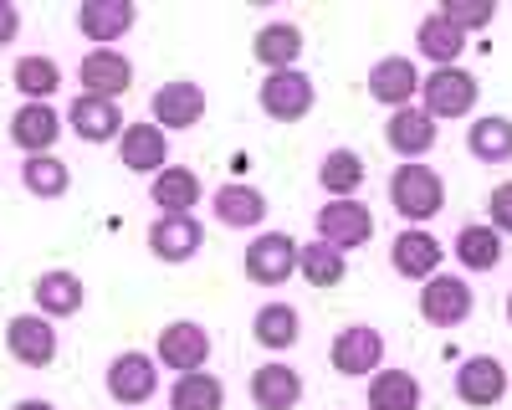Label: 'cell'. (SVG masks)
Wrapping results in <instances>:
<instances>
[{
  "label": "cell",
  "mask_w": 512,
  "mask_h": 410,
  "mask_svg": "<svg viewBox=\"0 0 512 410\" xmlns=\"http://www.w3.org/2000/svg\"><path fill=\"white\" fill-rule=\"evenodd\" d=\"M139 21L134 0H88V6H77V31L98 41V47H113L118 36H128Z\"/></svg>",
  "instance_id": "d6986e66"
},
{
  "label": "cell",
  "mask_w": 512,
  "mask_h": 410,
  "mask_svg": "<svg viewBox=\"0 0 512 410\" xmlns=\"http://www.w3.org/2000/svg\"><path fill=\"white\" fill-rule=\"evenodd\" d=\"M420 93V67L410 57H379L369 67V98L384 108H410V98Z\"/></svg>",
  "instance_id": "ac0fdd59"
},
{
  "label": "cell",
  "mask_w": 512,
  "mask_h": 410,
  "mask_svg": "<svg viewBox=\"0 0 512 410\" xmlns=\"http://www.w3.org/2000/svg\"><path fill=\"white\" fill-rule=\"evenodd\" d=\"M456 262L466 272H492L502 262V236L492 226H461L456 231Z\"/></svg>",
  "instance_id": "d6a6232c"
},
{
  "label": "cell",
  "mask_w": 512,
  "mask_h": 410,
  "mask_svg": "<svg viewBox=\"0 0 512 410\" xmlns=\"http://www.w3.org/2000/svg\"><path fill=\"white\" fill-rule=\"evenodd\" d=\"M154 390H159V359H154V354L123 349V354L108 364V395H113L123 410H144V400H154Z\"/></svg>",
  "instance_id": "5b68a950"
},
{
  "label": "cell",
  "mask_w": 512,
  "mask_h": 410,
  "mask_svg": "<svg viewBox=\"0 0 512 410\" xmlns=\"http://www.w3.org/2000/svg\"><path fill=\"white\" fill-rule=\"evenodd\" d=\"M318 185L328 190V200H354L359 185H364V159H359L354 149H333V154H323V164H318Z\"/></svg>",
  "instance_id": "f1b7e54d"
},
{
  "label": "cell",
  "mask_w": 512,
  "mask_h": 410,
  "mask_svg": "<svg viewBox=\"0 0 512 410\" xmlns=\"http://www.w3.org/2000/svg\"><path fill=\"white\" fill-rule=\"evenodd\" d=\"M303 400V375H297L292 364H256L251 375V405L262 410H292Z\"/></svg>",
  "instance_id": "d4e9b609"
},
{
  "label": "cell",
  "mask_w": 512,
  "mask_h": 410,
  "mask_svg": "<svg viewBox=\"0 0 512 410\" xmlns=\"http://www.w3.org/2000/svg\"><path fill=\"white\" fill-rule=\"evenodd\" d=\"M297 272L313 287H338L349 277V262H344V252H333L328 241H308V246H297Z\"/></svg>",
  "instance_id": "836d02e7"
},
{
  "label": "cell",
  "mask_w": 512,
  "mask_h": 410,
  "mask_svg": "<svg viewBox=\"0 0 512 410\" xmlns=\"http://www.w3.org/2000/svg\"><path fill=\"white\" fill-rule=\"evenodd\" d=\"M57 134H62V113L52 103H21L11 113V144L26 154H52Z\"/></svg>",
  "instance_id": "44dd1931"
},
{
  "label": "cell",
  "mask_w": 512,
  "mask_h": 410,
  "mask_svg": "<svg viewBox=\"0 0 512 410\" xmlns=\"http://www.w3.org/2000/svg\"><path fill=\"white\" fill-rule=\"evenodd\" d=\"M149 200L159 205V216H190L200 205V175L185 170V164H164V170L154 175Z\"/></svg>",
  "instance_id": "cb8c5ba5"
},
{
  "label": "cell",
  "mask_w": 512,
  "mask_h": 410,
  "mask_svg": "<svg viewBox=\"0 0 512 410\" xmlns=\"http://www.w3.org/2000/svg\"><path fill=\"white\" fill-rule=\"evenodd\" d=\"M415 47H420V57L425 62H436V67H456V57H461V47H466V31H456L441 11H431L420 21V31H415Z\"/></svg>",
  "instance_id": "83f0119b"
},
{
  "label": "cell",
  "mask_w": 512,
  "mask_h": 410,
  "mask_svg": "<svg viewBox=\"0 0 512 410\" xmlns=\"http://www.w3.org/2000/svg\"><path fill=\"white\" fill-rule=\"evenodd\" d=\"M487 216H492L487 226H492L497 236H512V180L497 185V190L487 195Z\"/></svg>",
  "instance_id": "74e56055"
},
{
  "label": "cell",
  "mask_w": 512,
  "mask_h": 410,
  "mask_svg": "<svg viewBox=\"0 0 512 410\" xmlns=\"http://www.w3.org/2000/svg\"><path fill=\"white\" fill-rule=\"evenodd\" d=\"M374 236V216L364 200H328L318 211V241H328L333 252H354Z\"/></svg>",
  "instance_id": "9c48e42d"
},
{
  "label": "cell",
  "mask_w": 512,
  "mask_h": 410,
  "mask_svg": "<svg viewBox=\"0 0 512 410\" xmlns=\"http://www.w3.org/2000/svg\"><path fill=\"white\" fill-rule=\"evenodd\" d=\"M262 113L267 118H277V123H297V118H308L313 113V103H318V88H313V77L308 72H297V67H287V72H267L262 77Z\"/></svg>",
  "instance_id": "277c9868"
},
{
  "label": "cell",
  "mask_w": 512,
  "mask_h": 410,
  "mask_svg": "<svg viewBox=\"0 0 512 410\" xmlns=\"http://www.w3.org/2000/svg\"><path fill=\"white\" fill-rule=\"evenodd\" d=\"M77 77H82V93L118 103L128 88H134V62H128L118 47H93L88 57H82V72Z\"/></svg>",
  "instance_id": "4fadbf2b"
},
{
  "label": "cell",
  "mask_w": 512,
  "mask_h": 410,
  "mask_svg": "<svg viewBox=\"0 0 512 410\" xmlns=\"http://www.w3.org/2000/svg\"><path fill=\"white\" fill-rule=\"evenodd\" d=\"M456 395H461V405H497L502 395H507V369H502V359H492V354H472L461 369H456Z\"/></svg>",
  "instance_id": "ffe728a7"
},
{
  "label": "cell",
  "mask_w": 512,
  "mask_h": 410,
  "mask_svg": "<svg viewBox=\"0 0 512 410\" xmlns=\"http://www.w3.org/2000/svg\"><path fill=\"white\" fill-rule=\"evenodd\" d=\"M11 410H57L52 400H21V405H11Z\"/></svg>",
  "instance_id": "ab89813d"
},
{
  "label": "cell",
  "mask_w": 512,
  "mask_h": 410,
  "mask_svg": "<svg viewBox=\"0 0 512 410\" xmlns=\"http://www.w3.org/2000/svg\"><path fill=\"white\" fill-rule=\"evenodd\" d=\"M154 359L169 364L175 375H195V369L210 359V334H205L200 323H190V318H175V323H164V328H159Z\"/></svg>",
  "instance_id": "8992f818"
},
{
  "label": "cell",
  "mask_w": 512,
  "mask_h": 410,
  "mask_svg": "<svg viewBox=\"0 0 512 410\" xmlns=\"http://www.w3.org/2000/svg\"><path fill=\"white\" fill-rule=\"evenodd\" d=\"M507 323H512V298H507Z\"/></svg>",
  "instance_id": "60d3db41"
},
{
  "label": "cell",
  "mask_w": 512,
  "mask_h": 410,
  "mask_svg": "<svg viewBox=\"0 0 512 410\" xmlns=\"http://www.w3.org/2000/svg\"><path fill=\"white\" fill-rule=\"evenodd\" d=\"M441 257H446V246L425 231V226H405V231L390 241V262H395V272L410 277V282H431V277L441 272Z\"/></svg>",
  "instance_id": "9a60e30c"
},
{
  "label": "cell",
  "mask_w": 512,
  "mask_h": 410,
  "mask_svg": "<svg viewBox=\"0 0 512 410\" xmlns=\"http://www.w3.org/2000/svg\"><path fill=\"white\" fill-rule=\"evenodd\" d=\"M200 246H205V226L195 216H159L149 226V252L169 267H185L200 257Z\"/></svg>",
  "instance_id": "2e32d148"
},
{
  "label": "cell",
  "mask_w": 512,
  "mask_h": 410,
  "mask_svg": "<svg viewBox=\"0 0 512 410\" xmlns=\"http://www.w3.org/2000/svg\"><path fill=\"white\" fill-rule=\"evenodd\" d=\"M251 334H256V344H262V349L282 354V349H292L297 339H303V313H297L292 303H267V308H256Z\"/></svg>",
  "instance_id": "4316f807"
},
{
  "label": "cell",
  "mask_w": 512,
  "mask_h": 410,
  "mask_svg": "<svg viewBox=\"0 0 512 410\" xmlns=\"http://www.w3.org/2000/svg\"><path fill=\"white\" fill-rule=\"evenodd\" d=\"M436 134H441V123L425 113V108H395L390 123H384V144H390L405 164H420V154H431L436 149Z\"/></svg>",
  "instance_id": "8fae6325"
},
{
  "label": "cell",
  "mask_w": 512,
  "mask_h": 410,
  "mask_svg": "<svg viewBox=\"0 0 512 410\" xmlns=\"http://www.w3.org/2000/svg\"><path fill=\"white\" fill-rule=\"evenodd\" d=\"M241 267L256 287H282L297 272V241L287 231H256V241H246Z\"/></svg>",
  "instance_id": "3957f363"
},
{
  "label": "cell",
  "mask_w": 512,
  "mask_h": 410,
  "mask_svg": "<svg viewBox=\"0 0 512 410\" xmlns=\"http://www.w3.org/2000/svg\"><path fill=\"white\" fill-rule=\"evenodd\" d=\"M472 282H461L451 272H436L431 282L420 287V318L425 323H436V328H456L472 318Z\"/></svg>",
  "instance_id": "52a82bcc"
},
{
  "label": "cell",
  "mask_w": 512,
  "mask_h": 410,
  "mask_svg": "<svg viewBox=\"0 0 512 410\" xmlns=\"http://www.w3.org/2000/svg\"><path fill=\"white\" fill-rule=\"evenodd\" d=\"M420 108L441 118H466L477 108V77L461 72V67H436L431 77H420Z\"/></svg>",
  "instance_id": "7a4b0ae2"
},
{
  "label": "cell",
  "mask_w": 512,
  "mask_h": 410,
  "mask_svg": "<svg viewBox=\"0 0 512 410\" xmlns=\"http://www.w3.org/2000/svg\"><path fill=\"white\" fill-rule=\"evenodd\" d=\"M149 113H154V123L169 134H185V129H195V123L205 118V88L200 82H190V77H175V82H164V88L149 98Z\"/></svg>",
  "instance_id": "ba28073f"
},
{
  "label": "cell",
  "mask_w": 512,
  "mask_h": 410,
  "mask_svg": "<svg viewBox=\"0 0 512 410\" xmlns=\"http://www.w3.org/2000/svg\"><path fill=\"white\" fill-rule=\"evenodd\" d=\"M456 31H482L492 16H497V6H487V0H441V6H436Z\"/></svg>",
  "instance_id": "8d00e7d4"
},
{
  "label": "cell",
  "mask_w": 512,
  "mask_h": 410,
  "mask_svg": "<svg viewBox=\"0 0 512 410\" xmlns=\"http://www.w3.org/2000/svg\"><path fill=\"white\" fill-rule=\"evenodd\" d=\"M11 82H16V93H21L26 103H52L57 82H62V67H57L52 57H21V62L11 67Z\"/></svg>",
  "instance_id": "e575fe53"
},
{
  "label": "cell",
  "mask_w": 512,
  "mask_h": 410,
  "mask_svg": "<svg viewBox=\"0 0 512 410\" xmlns=\"http://www.w3.org/2000/svg\"><path fill=\"white\" fill-rule=\"evenodd\" d=\"M31 298H36V313L41 318H72L82 308V298H88V287H82L77 272H41L36 287H31Z\"/></svg>",
  "instance_id": "603a6c76"
},
{
  "label": "cell",
  "mask_w": 512,
  "mask_h": 410,
  "mask_svg": "<svg viewBox=\"0 0 512 410\" xmlns=\"http://www.w3.org/2000/svg\"><path fill=\"white\" fill-rule=\"evenodd\" d=\"M118 159H123V170L128 175H159L164 170V159H169V139L164 129L149 118V123H128L123 139H118Z\"/></svg>",
  "instance_id": "e0dca14e"
},
{
  "label": "cell",
  "mask_w": 512,
  "mask_h": 410,
  "mask_svg": "<svg viewBox=\"0 0 512 410\" xmlns=\"http://www.w3.org/2000/svg\"><path fill=\"white\" fill-rule=\"evenodd\" d=\"M6 349L16 354V364L26 369H47L57 359V323L41 313H21L6 323Z\"/></svg>",
  "instance_id": "30bf717a"
},
{
  "label": "cell",
  "mask_w": 512,
  "mask_h": 410,
  "mask_svg": "<svg viewBox=\"0 0 512 410\" xmlns=\"http://www.w3.org/2000/svg\"><path fill=\"white\" fill-rule=\"evenodd\" d=\"M16 31H21V11L11 6V0H0V47L16 41Z\"/></svg>",
  "instance_id": "f35d334b"
},
{
  "label": "cell",
  "mask_w": 512,
  "mask_h": 410,
  "mask_svg": "<svg viewBox=\"0 0 512 410\" xmlns=\"http://www.w3.org/2000/svg\"><path fill=\"white\" fill-rule=\"evenodd\" d=\"M466 149H472L477 164H502V159H512V118H502V113L477 118L472 134H466Z\"/></svg>",
  "instance_id": "1f68e13d"
},
{
  "label": "cell",
  "mask_w": 512,
  "mask_h": 410,
  "mask_svg": "<svg viewBox=\"0 0 512 410\" xmlns=\"http://www.w3.org/2000/svg\"><path fill=\"white\" fill-rule=\"evenodd\" d=\"M328 359H333L338 375H349V380H359V375H379V364H384V339H379V328H369V323L344 328V334L333 339Z\"/></svg>",
  "instance_id": "7c38bea8"
},
{
  "label": "cell",
  "mask_w": 512,
  "mask_h": 410,
  "mask_svg": "<svg viewBox=\"0 0 512 410\" xmlns=\"http://www.w3.org/2000/svg\"><path fill=\"white\" fill-rule=\"evenodd\" d=\"M369 410H420V380L410 369H379L369 380Z\"/></svg>",
  "instance_id": "f546056e"
},
{
  "label": "cell",
  "mask_w": 512,
  "mask_h": 410,
  "mask_svg": "<svg viewBox=\"0 0 512 410\" xmlns=\"http://www.w3.org/2000/svg\"><path fill=\"white\" fill-rule=\"evenodd\" d=\"M210 205H216V221L226 231H256V226L267 221V195L256 190V185H241V180L221 185Z\"/></svg>",
  "instance_id": "7402d4cb"
},
{
  "label": "cell",
  "mask_w": 512,
  "mask_h": 410,
  "mask_svg": "<svg viewBox=\"0 0 512 410\" xmlns=\"http://www.w3.org/2000/svg\"><path fill=\"white\" fill-rule=\"evenodd\" d=\"M169 405H175V410H221L226 405V385L216 375H205V369H195V375H180L175 380Z\"/></svg>",
  "instance_id": "d590c367"
},
{
  "label": "cell",
  "mask_w": 512,
  "mask_h": 410,
  "mask_svg": "<svg viewBox=\"0 0 512 410\" xmlns=\"http://www.w3.org/2000/svg\"><path fill=\"white\" fill-rule=\"evenodd\" d=\"M21 185H26L36 200H62L67 185H72V170H67L57 154H26V164H21Z\"/></svg>",
  "instance_id": "4dcf8cb0"
},
{
  "label": "cell",
  "mask_w": 512,
  "mask_h": 410,
  "mask_svg": "<svg viewBox=\"0 0 512 410\" xmlns=\"http://www.w3.org/2000/svg\"><path fill=\"white\" fill-rule=\"evenodd\" d=\"M390 205L410 226H425L431 216L446 211V180L431 170V164H400V170L390 175Z\"/></svg>",
  "instance_id": "6da1fadb"
},
{
  "label": "cell",
  "mask_w": 512,
  "mask_h": 410,
  "mask_svg": "<svg viewBox=\"0 0 512 410\" xmlns=\"http://www.w3.org/2000/svg\"><path fill=\"white\" fill-rule=\"evenodd\" d=\"M251 57L267 72H287V67H297V57H303V31H297L292 21H272V26H262L251 36Z\"/></svg>",
  "instance_id": "484cf974"
},
{
  "label": "cell",
  "mask_w": 512,
  "mask_h": 410,
  "mask_svg": "<svg viewBox=\"0 0 512 410\" xmlns=\"http://www.w3.org/2000/svg\"><path fill=\"white\" fill-rule=\"evenodd\" d=\"M67 123L82 144H118L123 139V108L108 103V98H93V93H77L72 108H67Z\"/></svg>",
  "instance_id": "5bb4252c"
}]
</instances>
